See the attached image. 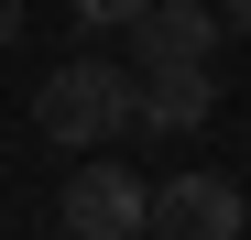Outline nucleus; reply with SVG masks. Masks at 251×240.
<instances>
[{"mask_svg": "<svg viewBox=\"0 0 251 240\" xmlns=\"http://www.w3.org/2000/svg\"><path fill=\"white\" fill-rule=\"evenodd\" d=\"M219 11H229V33H251V0H219Z\"/></svg>", "mask_w": 251, "mask_h": 240, "instance_id": "6e6552de", "label": "nucleus"}, {"mask_svg": "<svg viewBox=\"0 0 251 240\" xmlns=\"http://www.w3.org/2000/svg\"><path fill=\"white\" fill-rule=\"evenodd\" d=\"M142 11H153V0H76V22H88V33H131Z\"/></svg>", "mask_w": 251, "mask_h": 240, "instance_id": "423d86ee", "label": "nucleus"}, {"mask_svg": "<svg viewBox=\"0 0 251 240\" xmlns=\"http://www.w3.org/2000/svg\"><path fill=\"white\" fill-rule=\"evenodd\" d=\"M0 44H22V0H0Z\"/></svg>", "mask_w": 251, "mask_h": 240, "instance_id": "0eeeda50", "label": "nucleus"}, {"mask_svg": "<svg viewBox=\"0 0 251 240\" xmlns=\"http://www.w3.org/2000/svg\"><path fill=\"white\" fill-rule=\"evenodd\" d=\"M33 131L44 142H66V153H99V142H120L131 131V66H55L44 88H33Z\"/></svg>", "mask_w": 251, "mask_h": 240, "instance_id": "f257e3e1", "label": "nucleus"}, {"mask_svg": "<svg viewBox=\"0 0 251 240\" xmlns=\"http://www.w3.org/2000/svg\"><path fill=\"white\" fill-rule=\"evenodd\" d=\"M229 33V11L219 0H153V11L131 22V66H186V55H207Z\"/></svg>", "mask_w": 251, "mask_h": 240, "instance_id": "39448f33", "label": "nucleus"}, {"mask_svg": "<svg viewBox=\"0 0 251 240\" xmlns=\"http://www.w3.org/2000/svg\"><path fill=\"white\" fill-rule=\"evenodd\" d=\"M55 218H66L76 240H131V229H153V186H142L131 164H109V142H99L88 164L66 175V196H55Z\"/></svg>", "mask_w": 251, "mask_h": 240, "instance_id": "f03ea898", "label": "nucleus"}, {"mask_svg": "<svg viewBox=\"0 0 251 240\" xmlns=\"http://www.w3.org/2000/svg\"><path fill=\"white\" fill-rule=\"evenodd\" d=\"M207 109H219L207 55H186V66H131V120H142V131H197Z\"/></svg>", "mask_w": 251, "mask_h": 240, "instance_id": "20e7f679", "label": "nucleus"}, {"mask_svg": "<svg viewBox=\"0 0 251 240\" xmlns=\"http://www.w3.org/2000/svg\"><path fill=\"white\" fill-rule=\"evenodd\" d=\"M153 229L164 240H240L251 229V196L229 175H207V164H175V175L153 186Z\"/></svg>", "mask_w": 251, "mask_h": 240, "instance_id": "7ed1b4c3", "label": "nucleus"}]
</instances>
